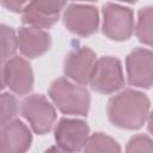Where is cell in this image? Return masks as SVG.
Returning <instances> with one entry per match:
<instances>
[{
    "mask_svg": "<svg viewBox=\"0 0 153 153\" xmlns=\"http://www.w3.org/2000/svg\"><path fill=\"white\" fill-rule=\"evenodd\" d=\"M149 100L146 94L126 90L112 97L108 104V116L110 122L123 129H137L148 118Z\"/></svg>",
    "mask_w": 153,
    "mask_h": 153,
    "instance_id": "1",
    "label": "cell"
},
{
    "mask_svg": "<svg viewBox=\"0 0 153 153\" xmlns=\"http://www.w3.org/2000/svg\"><path fill=\"white\" fill-rule=\"evenodd\" d=\"M49 96L56 108L67 115H86L90 108L88 91L67 79L55 80L50 88Z\"/></svg>",
    "mask_w": 153,
    "mask_h": 153,
    "instance_id": "2",
    "label": "cell"
},
{
    "mask_svg": "<svg viewBox=\"0 0 153 153\" xmlns=\"http://www.w3.org/2000/svg\"><path fill=\"white\" fill-rule=\"evenodd\" d=\"M103 32L114 41L128 39L134 29L133 12L128 7L116 4H106L103 6Z\"/></svg>",
    "mask_w": 153,
    "mask_h": 153,
    "instance_id": "3",
    "label": "cell"
},
{
    "mask_svg": "<svg viewBox=\"0 0 153 153\" xmlns=\"http://www.w3.org/2000/svg\"><path fill=\"white\" fill-rule=\"evenodd\" d=\"M22 115L37 134L48 133L56 118L55 110L48 99L41 94H32L22 102Z\"/></svg>",
    "mask_w": 153,
    "mask_h": 153,
    "instance_id": "4",
    "label": "cell"
},
{
    "mask_svg": "<svg viewBox=\"0 0 153 153\" xmlns=\"http://www.w3.org/2000/svg\"><path fill=\"white\" fill-rule=\"evenodd\" d=\"M90 84L91 87L99 93H112L120 90L124 84L121 62L112 56L99 59Z\"/></svg>",
    "mask_w": 153,
    "mask_h": 153,
    "instance_id": "5",
    "label": "cell"
},
{
    "mask_svg": "<svg viewBox=\"0 0 153 153\" xmlns=\"http://www.w3.org/2000/svg\"><path fill=\"white\" fill-rule=\"evenodd\" d=\"M2 87H10L17 94H26L33 86V73L26 60L13 56L2 63Z\"/></svg>",
    "mask_w": 153,
    "mask_h": 153,
    "instance_id": "6",
    "label": "cell"
},
{
    "mask_svg": "<svg viewBox=\"0 0 153 153\" xmlns=\"http://www.w3.org/2000/svg\"><path fill=\"white\" fill-rule=\"evenodd\" d=\"M88 126L80 120L62 118L55 129L56 145L65 152H76L84 149L88 140Z\"/></svg>",
    "mask_w": 153,
    "mask_h": 153,
    "instance_id": "7",
    "label": "cell"
},
{
    "mask_svg": "<svg viewBox=\"0 0 153 153\" xmlns=\"http://www.w3.org/2000/svg\"><path fill=\"white\" fill-rule=\"evenodd\" d=\"M130 85L139 87L153 86V53L148 49H134L126 60Z\"/></svg>",
    "mask_w": 153,
    "mask_h": 153,
    "instance_id": "8",
    "label": "cell"
},
{
    "mask_svg": "<svg viewBox=\"0 0 153 153\" xmlns=\"http://www.w3.org/2000/svg\"><path fill=\"white\" fill-rule=\"evenodd\" d=\"M96 54L87 47L72 50L65 61L66 75L78 84L90 82L96 68Z\"/></svg>",
    "mask_w": 153,
    "mask_h": 153,
    "instance_id": "9",
    "label": "cell"
},
{
    "mask_svg": "<svg viewBox=\"0 0 153 153\" xmlns=\"http://www.w3.org/2000/svg\"><path fill=\"white\" fill-rule=\"evenodd\" d=\"M66 27L79 36H90L97 31L98 12L93 6L71 5L63 14Z\"/></svg>",
    "mask_w": 153,
    "mask_h": 153,
    "instance_id": "10",
    "label": "cell"
},
{
    "mask_svg": "<svg viewBox=\"0 0 153 153\" xmlns=\"http://www.w3.org/2000/svg\"><path fill=\"white\" fill-rule=\"evenodd\" d=\"M31 133L29 128L18 120H11L1 124L0 151L5 153L25 152L31 145Z\"/></svg>",
    "mask_w": 153,
    "mask_h": 153,
    "instance_id": "11",
    "label": "cell"
},
{
    "mask_svg": "<svg viewBox=\"0 0 153 153\" xmlns=\"http://www.w3.org/2000/svg\"><path fill=\"white\" fill-rule=\"evenodd\" d=\"M18 48L20 53L30 59L43 55L51 43L50 35L42 29L36 27H22L18 31Z\"/></svg>",
    "mask_w": 153,
    "mask_h": 153,
    "instance_id": "12",
    "label": "cell"
},
{
    "mask_svg": "<svg viewBox=\"0 0 153 153\" xmlns=\"http://www.w3.org/2000/svg\"><path fill=\"white\" fill-rule=\"evenodd\" d=\"M135 32L140 42L153 47V6H147L139 12Z\"/></svg>",
    "mask_w": 153,
    "mask_h": 153,
    "instance_id": "13",
    "label": "cell"
},
{
    "mask_svg": "<svg viewBox=\"0 0 153 153\" xmlns=\"http://www.w3.org/2000/svg\"><path fill=\"white\" fill-rule=\"evenodd\" d=\"M22 18H23V23L27 24L31 27L48 29L56 23L59 17L47 14V13L35 8L32 5L27 4L24 7V10L22 11Z\"/></svg>",
    "mask_w": 153,
    "mask_h": 153,
    "instance_id": "14",
    "label": "cell"
},
{
    "mask_svg": "<svg viewBox=\"0 0 153 153\" xmlns=\"http://www.w3.org/2000/svg\"><path fill=\"white\" fill-rule=\"evenodd\" d=\"M85 152H120V145L110 136L103 133H96L88 137L85 147Z\"/></svg>",
    "mask_w": 153,
    "mask_h": 153,
    "instance_id": "15",
    "label": "cell"
},
{
    "mask_svg": "<svg viewBox=\"0 0 153 153\" xmlns=\"http://www.w3.org/2000/svg\"><path fill=\"white\" fill-rule=\"evenodd\" d=\"M0 41H1V62H6L8 59L13 57L14 53L18 48V36L14 33V31L6 25H1V33H0Z\"/></svg>",
    "mask_w": 153,
    "mask_h": 153,
    "instance_id": "16",
    "label": "cell"
},
{
    "mask_svg": "<svg viewBox=\"0 0 153 153\" xmlns=\"http://www.w3.org/2000/svg\"><path fill=\"white\" fill-rule=\"evenodd\" d=\"M18 110L17 100L11 93L4 92L0 98V123L4 124L16 116Z\"/></svg>",
    "mask_w": 153,
    "mask_h": 153,
    "instance_id": "17",
    "label": "cell"
},
{
    "mask_svg": "<svg viewBox=\"0 0 153 153\" xmlns=\"http://www.w3.org/2000/svg\"><path fill=\"white\" fill-rule=\"evenodd\" d=\"M29 4L47 14L59 17V13L66 4V0H30Z\"/></svg>",
    "mask_w": 153,
    "mask_h": 153,
    "instance_id": "18",
    "label": "cell"
},
{
    "mask_svg": "<svg viewBox=\"0 0 153 153\" xmlns=\"http://www.w3.org/2000/svg\"><path fill=\"white\" fill-rule=\"evenodd\" d=\"M127 152H153V140L146 135H136L128 142Z\"/></svg>",
    "mask_w": 153,
    "mask_h": 153,
    "instance_id": "19",
    "label": "cell"
},
{
    "mask_svg": "<svg viewBox=\"0 0 153 153\" xmlns=\"http://www.w3.org/2000/svg\"><path fill=\"white\" fill-rule=\"evenodd\" d=\"M26 1L27 0H1L2 6L12 12H22L27 5Z\"/></svg>",
    "mask_w": 153,
    "mask_h": 153,
    "instance_id": "20",
    "label": "cell"
},
{
    "mask_svg": "<svg viewBox=\"0 0 153 153\" xmlns=\"http://www.w3.org/2000/svg\"><path fill=\"white\" fill-rule=\"evenodd\" d=\"M148 130L153 134V110H152V112L148 115Z\"/></svg>",
    "mask_w": 153,
    "mask_h": 153,
    "instance_id": "21",
    "label": "cell"
},
{
    "mask_svg": "<svg viewBox=\"0 0 153 153\" xmlns=\"http://www.w3.org/2000/svg\"><path fill=\"white\" fill-rule=\"evenodd\" d=\"M118 1H124V2H135L136 0H118Z\"/></svg>",
    "mask_w": 153,
    "mask_h": 153,
    "instance_id": "22",
    "label": "cell"
},
{
    "mask_svg": "<svg viewBox=\"0 0 153 153\" xmlns=\"http://www.w3.org/2000/svg\"><path fill=\"white\" fill-rule=\"evenodd\" d=\"M81 1H84V0H81ZM86 1H94V0H86Z\"/></svg>",
    "mask_w": 153,
    "mask_h": 153,
    "instance_id": "23",
    "label": "cell"
}]
</instances>
